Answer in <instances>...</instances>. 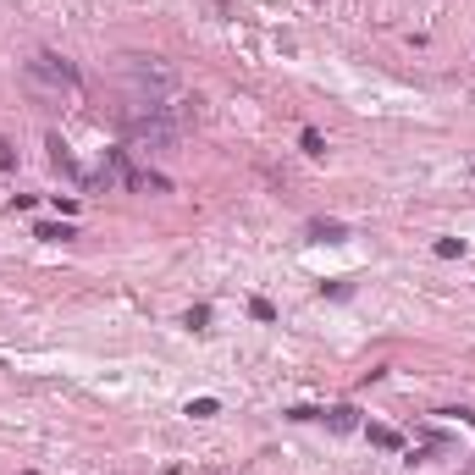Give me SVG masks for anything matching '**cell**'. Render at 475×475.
Returning <instances> with one entry per match:
<instances>
[{
    "label": "cell",
    "mask_w": 475,
    "mask_h": 475,
    "mask_svg": "<svg viewBox=\"0 0 475 475\" xmlns=\"http://www.w3.org/2000/svg\"><path fill=\"white\" fill-rule=\"evenodd\" d=\"M22 83L33 88V94H45V100H78V67L72 61H61V56H33L28 67H22Z\"/></svg>",
    "instance_id": "obj_1"
},
{
    "label": "cell",
    "mask_w": 475,
    "mask_h": 475,
    "mask_svg": "<svg viewBox=\"0 0 475 475\" xmlns=\"http://www.w3.org/2000/svg\"><path fill=\"white\" fill-rule=\"evenodd\" d=\"M320 420H326L332 431H354V426H359V409H354V403H337V409H326Z\"/></svg>",
    "instance_id": "obj_2"
},
{
    "label": "cell",
    "mask_w": 475,
    "mask_h": 475,
    "mask_svg": "<svg viewBox=\"0 0 475 475\" xmlns=\"http://www.w3.org/2000/svg\"><path fill=\"white\" fill-rule=\"evenodd\" d=\"M310 238H316V243H343V238H348V227H343V221H326V216H320V221H310Z\"/></svg>",
    "instance_id": "obj_3"
},
{
    "label": "cell",
    "mask_w": 475,
    "mask_h": 475,
    "mask_svg": "<svg viewBox=\"0 0 475 475\" xmlns=\"http://www.w3.org/2000/svg\"><path fill=\"white\" fill-rule=\"evenodd\" d=\"M33 238H45V243H67V238H78L67 221H45V227H33Z\"/></svg>",
    "instance_id": "obj_4"
},
{
    "label": "cell",
    "mask_w": 475,
    "mask_h": 475,
    "mask_svg": "<svg viewBox=\"0 0 475 475\" xmlns=\"http://www.w3.org/2000/svg\"><path fill=\"white\" fill-rule=\"evenodd\" d=\"M365 437H371L376 448H403V437H398L393 426H365Z\"/></svg>",
    "instance_id": "obj_5"
},
{
    "label": "cell",
    "mask_w": 475,
    "mask_h": 475,
    "mask_svg": "<svg viewBox=\"0 0 475 475\" xmlns=\"http://www.w3.org/2000/svg\"><path fill=\"white\" fill-rule=\"evenodd\" d=\"M299 144H304V155H326V139H320V127H304V133H299Z\"/></svg>",
    "instance_id": "obj_6"
},
{
    "label": "cell",
    "mask_w": 475,
    "mask_h": 475,
    "mask_svg": "<svg viewBox=\"0 0 475 475\" xmlns=\"http://www.w3.org/2000/svg\"><path fill=\"white\" fill-rule=\"evenodd\" d=\"M437 254H442V260H459V254H465V238H437Z\"/></svg>",
    "instance_id": "obj_7"
},
{
    "label": "cell",
    "mask_w": 475,
    "mask_h": 475,
    "mask_svg": "<svg viewBox=\"0 0 475 475\" xmlns=\"http://www.w3.org/2000/svg\"><path fill=\"white\" fill-rule=\"evenodd\" d=\"M216 409H221V403H216V398H194V403H188V414H194V420H210V414H216Z\"/></svg>",
    "instance_id": "obj_8"
},
{
    "label": "cell",
    "mask_w": 475,
    "mask_h": 475,
    "mask_svg": "<svg viewBox=\"0 0 475 475\" xmlns=\"http://www.w3.org/2000/svg\"><path fill=\"white\" fill-rule=\"evenodd\" d=\"M249 316L254 320H277V304H271V299H249Z\"/></svg>",
    "instance_id": "obj_9"
},
{
    "label": "cell",
    "mask_w": 475,
    "mask_h": 475,
    "mask_svg": "<svg viewBox=\"0 0 475 475\" xmlns=\"http://www.w3.org/2000/svg\"><path fill=\"white\" fill-rule=\"evenodd\" d=\"M188 326H194V332H210V304H194V310H188Z\"/></svg>",
    "instance_id": "obj_10"
},
{
    "label": "cell",
    "mask_w": 475,
    "mask_h": 475,
    "mask_svg": "<svg viewBox=\"0 0 475 475\" xmlns=\"http://www.w3.org/2000/svg\"><path fill=\"white\" fill-rule=\"evenodd\" d=\"M11 160H17V155H11V144H6V139H0V171H6V166H11Z\"/></svg>",
    "instance_id": "obj_11"
}]
</instances>
